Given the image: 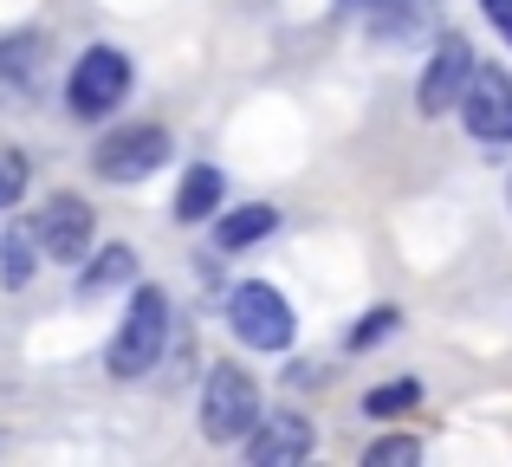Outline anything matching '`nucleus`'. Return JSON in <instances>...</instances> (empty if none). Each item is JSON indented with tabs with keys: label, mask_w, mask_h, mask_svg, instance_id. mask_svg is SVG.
Listing matches in <instances>:
<instances>
[{
	"label": "nucleus",
	"mask_w": 512,
	"mask_h": 467,
	"mask_svg": "<svg viewBox=\"0 0 512 467\" xmlns=\"http://www.w3.org/2000/svg\"><path fill=\"white\" fill-rule=\"evenodd\" d=\"M454 104H461V124L480 143H512V78L500 65H474V78Z\"/></svg>",
	"instance_id": "423d86ee"
},
{
	"label": "nucleus",
	"mask_w": 512,
	"mask_h": 467,
	"mask_svg": "<svg viewBox=\"0 0 512 467\" xmlns=\"http://www.w3.org/2000/svg\"><path fill=\"white\" fill-rule=\"evenodd\" d=\"M33 247H39L33 228L7 234V247H0V253H7V266H0V279H7V286H26V273H33Z\"/></svg>",
	"instance_id": "2eb2a0df"
},
{
	"label": "nucleus",
	"mask_w": 512,
	"mask_h": 467,
	"mask_svg": "<svg viewBox=\"0 0 512 467\" xmlns=\"http://www.w3.org/2000/svg\"><path fill=\"white\" fill-rule=\"evenodd\" d=\"M91 234H98V221H91L85 195H52V202L39 208V221H33V240L52 253V260H85Z\"/></svg>",
	"instance_id": "0eeeda50"
},
{
	"label": "nucleus",
	"mask_w": 512,
	"mask_h": 467,
	"mask_svg": "<svg viewBox=\"0 0 512 467\" xmlns=\"http://www.w3.org/2000/svg\"><path fill=\"white\" fill-rule=\"evenodd\" d=\"M415 396H422V383H409V377H402V383H383V390L363 396V416H396V409H409Z\"/></svg>",
	"instance_id": "dca6fc26"
},
{
	"label": "nucleus",
	"mask_w": 512,
	"mask_h": 467,
	"mask_svg": "<svg viewBox=\"0 0 512 467\" xmlns=\"http://www.w3.org/2000/svg\"><path fill=\"white\" fill-rule=\"evenodd\" d=\"M363 461L370 467H409V461H422V442L415 435H383V442L363 448Z\"/></svg>",
	"instance_id": "4468645a"
},
{
	"label": "nucleus",
	"mask_w": 512,
	"mask_h": 467,
	"mask_svg": "<svg viewBox=\"0 0 512 467\" xmlns=\"http://www.w3.org/2000/svg\"><path fill=\"white\" fill-rule=\"evenodd\" d=\"M214 208H221V169L195 163L182 176V195H175V221H208Z\"/></svg>",
	"instance_id": "9d476101"
},
{
	"label": "nucleus",
	"mask_w": 512,
	"mask_h": 467,
	"mask_svg": "<svg viewBox=\"0 0 512 467\" xmlns=\"http://www.w3.org/2000/svg\"><path fill=\"white\" fill-rule=\"evenodd\" d=\"M26 195V156L20 150H0V208H13Z\"/></svg>",
	"instance_id": "f3484780"
},
{
	"label": "nucleus",
	"mask_w": 512,
	"mask_h": 467,
	"mask_svg": "<svg viewBox=\"0 0 512 467\" xmlns=\"http://www.w3.org/2000/svg\"><path fill=\"white\" fill-rule=\"evenodd\" d=\"M273 208L266 202H247V208H234V215H221V228H214V240H221L227 253H240V247H253V240H266L273 234Z\"/></svg>",
	"instance_id": "9b49d317"
},
{
	"label": "nucleus",
	"mask_w": 512,
	"mask_h": 467,
	"mask_svg": "<svg viewBox=\"0 0 512 467\" xmlns=\"http://www.w3.org/2000/svg\"><path fill=\"white\" fill-rule=\"evenodd\" d=\"M124 98H130V59L117 46H91L85 59L72 65V78H65L72 117H111Z\"/></svg>",
	"instance_id": "20e7f679"
},
{
	"label": "nucleus",
	"mask_w": 512,
	"mask_h": 467,
	"mask_svg": "<svg viewBox=\"0 0 512 467\" xmlns=\"http://www.w3.org/2000/svg\"><path fill=\"white\" fill-rule=\"evenodd\" d=\"M39 72H46V46H39L33 33L0 39V78H13V85H33Z\"/></svg>",
	"instance_id": "ddd939ff"
},
{
	"label": "nucleus",
	"mask_w": 512,
	"mask_h": 467,
	"mask_svg": "<svg viewBox=\"0 0 512 467\" xmlns=\"http://www.w3.org/2000/svg\"><path fill=\"white\" fill-rule=\"evenodd\" d=\"M396 318H402V312H396V305H376V312H370V318H363V325H357V331H350V351H363V344H376V338H383V331H389V325H396Z\"/></svg>",
	"instance_id": "a211bd4d"
},
{
	"label": "nucleus",
	"mask_w": 512,
	"mask_h": 467,
	"mask_svg": "<svg viewBox=\"0 0 512 467\" xmlns=\"http://www.w3.org/2000/svg\"><path fill=\"white\" fill-rule=\"evenodd\" d=\"M163 163H169V130L163 124H124V130H111V137L98 143V156H91V169H98L104 182H143Z\"/></svg>",
	"instance_id": "39448f33"
},
{
	"label": "nucleus",
	"mask_w": 512,
	"mask_h": 467,
	"mask_svg": "<svg viewBox=\"0 0 512 467\" xmlns=\"http://www.w3.org/2000/svg\"><path fill=\"white\" fill-rule=\"evenodd\" d=\"M163 344H169V292L163 286H143L130 299V318L117 325L111 338V377H143V370L163 364Z\"/></svg>",
	"instance_id": "f257e3e1"
},
{
	"label": "nucleus",
	"mask_w": 512,
	"mask_h": 467,
	"mask_svg": "<svg viewBox=\"0 0 512 467\" xmlns=\"http://www.w3.org/2000/svg\"><path fill=\"white\" fill-rule=\"evenodd\" d=\"M130 273H137V253L130 247H104V253H91V266L78 273V292H85V299L91 292H111V286H124Z\"/></svg>",
	"instance_id": "f8f14e48"
},
{
	"label": "nucleus",
	"mask_w": 512,
	"mask_h": 467,
	"mask_svg": "<svg viewBox=\"0 0 512 467\" xmlns=\"http://www.w3.org/2000/svg\"><path fill=\"white\" fill-rule=\"evenodd\" d=\"M480 7H487V20L500 26V39L512 46V0H480Z\"/></svg>",
	"instance_id": "6ab92c4d"
},
{
	"label": "nucleus",
	"mask_w": 512,
	"mask_h": 467,
	"mask_svg": "<svg viewBox=\"0 0 512 467\" xmlns=\"http://www.w3.org/2000/svg\"><path fill=\"white\" fill-rule=\"evenodd\" d=\"M467 78H474V46H467V39H441L435 59H428V72H422V85H415V104H422L428 117L454 111V98L467 91Z\"/></svg>",
	"instance_id": "6e6552de"
},
{
	"label": "nucleus",
	"mask_w": 512,
	"mask_h": 467,
	"mask_svg": "<svg viewBox=\"0 0 512 467\" xmlns=\"http://www.w3.org/2000/svg\"><path fill=\"white\" fill-rule=\"evenodd\" d=\"M253 422H260V383L240 364H214L208 390H201V429H208V442H247Z\"/></svg>",
	"instance_id": "f03ea898"
},
{
	"label": "nucleus",
	"mask_w": 512,
	"mask_h": 467,
	"mask_svg": "<svg viewBox=\"0 0 512 467\" xmlns=\"http://www.w3.org/2000/svg\"><path fill=\"white\" fill-rule=\"evenodd\" d=\"M227 325H234V338L247 344V351H286L292 344V305L279 299L266 279H247V286H234V299H227Z\"/></svg>",
	"instance_id": "7ed1b4c3"
},
{
	"label": "nucleus",
	"mask_w": 512,
	"mask_h": 467,
	"mask_svg": "<svg viewBox=\"0 0 512 467\" xmlns=\"http://www.w3.org/2000/svg\"><path fill=\"white\" fill-rule=\"evenodd\" d=\"M312 422L305 416H260L247 429V461H260V467H292V461H305L312 455Z\"/></svg>",
	"instance_id": "1a4fd4ad"
}]
</instances>
